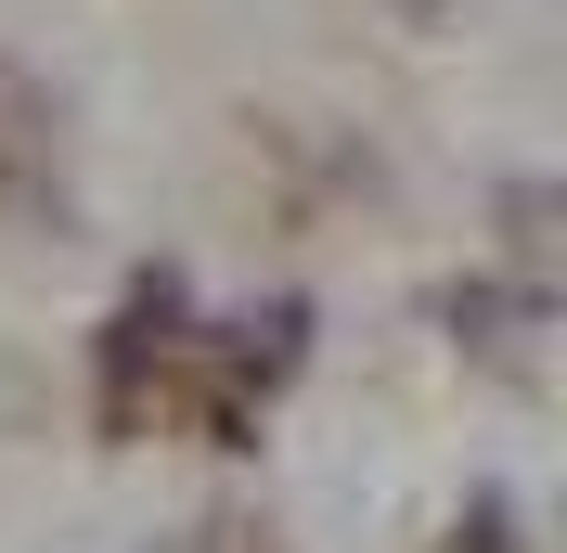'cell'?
<instances>
[{
    "label": "cell",
    "mask_w": 567,
    "mask_h": 553,
    "mask_svg": "<svg viewBox=\"0 0 567 553\" xmlns=\"http://www.w3.org/2000/svg\"><path fill=\"white\" fill-rule=\"evenodd\" d=\"M181 347H194V283L181 271H130V296H116V322H104V361H91V425H104L116 450L155 425V374H168Z\"/></svg>",
    "instance_id": "cell-1"
},
{
    "label": "cell",
    "mask_w": 567,
    "mask_h": 553,
    "mask_svg": "<svg viewBox=\"0 0 567 553\" xmlns=\"http://www.w3.org/2000/svg\"><path fill=\"white\" fill-rule=\"evenodd\" d=\"M439 322H452V347H477V361H503V374H529L542 283H452V296H439Z\"/></svg>",
    "instance_id": "cell-2"
},
{
    "label": "cell",
    "mask_w": 567,
    "mask_h": 553,
    "mask_svg": "<svg viewBox=\"0 0 567 553\" xmlns=\"http://www.w3.org/2000/svg\"><path fill=\"white\" fill-rule=\"evenodd\" d=\"M0 207H27V219L52 207L65 219V194H52V104H39L13 65H0Z\"/></svg>",
    "instance_id": "cell-3"
},
{
    "label": "cell",
    "mask_w": 567,
    "mask_h": 553,
    "mask_svg": "<svg viewBox=\"0 0 567 553\" xmlns=\"http://www.w3.org/2000/svg\"><path fill=\"white\" fill-rule=\"evenodd\" d=\"M219 361H233V374L258 386V399H271V386H297V361H310V296H271V310H246V322H219Z\"/></svg>",
    "instance_id": "cell-4"
},
{
    "label": "cell",
    "mask_w": 567,
    "mask_h": 553,
    "mask_svg": "<svg viewBox=\"0 0 567 553\" xmlns=\"http://www.w3.org/2000/svg\"><path fill=\"white\" fill-rule=\"evenodd\" d=\"M516 528H529V515H516V489H464V502H452V541H439V553H529Z\"/></svg>",
    "instance_id": "cell-5"
},
{
    "label": "cell",
    "mask_w": 567,
    "mask_h": 553,
    "mask_svg": "<svg viewBox=\"0 0 567 553\" xmlns=\"http://www.w3.org/2000/svg\"><path fill=\"white\" fill-rule=\"evenodd\" d=\"M168 553H284V528L258 515V502H219V515H194Z\"/></svg>",
    "instance_id": "cell-6"
},
{
    "label": "cell",
    "mask_w": 567,
    "mask_h": 553,
    "mask_svg": "<svg viewBox=\"0 0 567 553\" xmlns=\"http://www.w3.org/2000/svg\"><path fill=\"white\" fill-rule=\"evenodd\" d=\"M503 244H516V271L555 258V180H503Z\"/></svg>",
    "instance_id": "cell-7"
},
{
    "label": "cell",
    "mask_w": 567,
    "mask_h": 553,
    "mask_svg": "<svg viewBox=\"0 0 567 553\" xmlns=\"http://www.w3.org/2000/svg\"><path fill=\"white\" fill-rule=\"evenodd\" d=\"M400 13H413V27H425V13H452V0H400Z\"/></svg>",
    "instance_id": "cell-8"
}]
</instances>
